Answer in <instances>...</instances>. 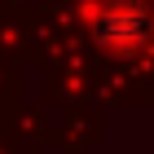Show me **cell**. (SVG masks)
Wrapping results in <instances>:
<instances>
[{"label": "cell", "mask_w": 154, "mask_h": 154, "mask_svg": "<svg viewBox=\"0 0 154 154\" xmlns=\"http://www.w3.org/2000/svg\"><path fill=\"white\" fill-rule=\"evenodd\" d=\"M97 31H101V40H106V44L123 48V44L145 40L150 22H145V13L137 9V5H115V9H106L101 18H97Z\"/></svg>", "instance_id": "obj_1"}]
</instances>
